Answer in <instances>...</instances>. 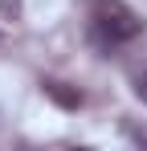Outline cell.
Instances as JSON below:
<instances>
[{"instance_id":"obj_1","label":"cell","mask_w":147,"mask_h":151,"mask_svg":"<svg viewBox=\"0 0 147 151\" xmlns=\"http://www.w3.org/2000/svg\"><path fill=\"white\" fill-rule=\"evenodd\" d=\"M90 21H94V33L102 41H110V45L135 41V37L143 33V17H139L131 4H122V0H94Z\"/></svg>"},{"instance_id":"obj_2","label":"cell","mask_w":147,"mask_h":151,"mask_svg":"<svg viewBox=\"0 0 147 151\" xmlns=\"http://www.w3.org/2000/svg\"><path fill=\"white\" fill-rule=\"evenodd\" d=\"M41 86H45V94L57 102V106H66V110H78V106H82V94L70 90L66 82H41Z\"/></svg>"},{"instance_id":"obj_3","label":"cell","mask_w":147,"mask_h":151,"mask_svg":"<svg viewBox=\"0 0 147 151\" xmlns=\"http://www.w3.org/2000/svg\"><path fill=\"white\" fill-rule=\"evenodd\" d=\"M135 94H139V102L147 106V70H143L139 78H135Z\"/></svg>"}]
</instances>
